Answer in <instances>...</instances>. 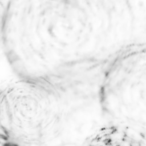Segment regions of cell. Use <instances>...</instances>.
<instances>
[{"instance_id": "cell-2", "label": "cell", "mask_w": 146, "mask_h": 146, "mask_svg": "<svg viewBox=\"0 0 146 146\" xmlns=\"http://www.w3.org/2000/svg\"><path fill=\"white\" fill-rule=\"evenodd\" d=\"M84 146H146V127L129 121L108 123L94 131Z\"/></svg>"}, {"instance_id": "cell-1", "label": "cell", "mask_w": 146, "mask_h": 146, "mask_svg": "<svg viewBox=\"0 0 146 146\" xmlns=\"http://www.w3.org/2000/svg\"><path fill=\"white\" fill-rule=\"evenodd\" d=\"M63 124L56 95L42 84L19 80L0 92V129L15 141L47 144L60 135Z\"/></svg>"}]
</instances>
